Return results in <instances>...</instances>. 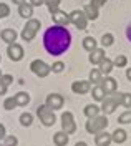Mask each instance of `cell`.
<instances>
[{
	"label": "cell",
	"mask_w": 131,
	"mask_h": 146,
	"mask_svg": "<svg viewBox=\"0 0 131 146\" xmlns=\"http://www.w3.org/2000/svg\"><path fill=\"white\" fill-rule=\"evenodd\" d=\"M75 146H86V143H83V141H81V143H76Z\"/></svg>",
	"instance_id": "obj_45"
},
{
	"label": "cell",
	"mask_w": 131,
	"mask_h": 146,
	"mask_svg": "<svg viewBox=\"0 0 131 146\" xmlns=\"http://www.w3.org/2000/svg\"><path fill=\"white\" fill-rule=\"evenodd\" d=\"M19 13L23 18H30L32 13H33V7L28 5V3H22V5H19Z\"/></svg>",
	"instance_id": "obj_19"
},
{
	"label": "cell",
	"mask_w": 131,
	"mask_h": 146,
	"mask_svg": "<svg viewBox=\"0 0 131 146\" xmlns=\"http://www.w3.org/2000/svg\"><path fill=\"white\" fill-rule=\"evenodd\" d=\"M3 106H5V110H13V108H17V101H15V98H7L5 103H3Z\"/></svg>",
	"instance_id": "obj_32"
},
{
	"label": "cell",
	"mask_w": 131,
	"mask_h": 146,
	"mask_svg": "<svg viewBox=\"0 0 131 146\" xmlns=\"http://www.w3.org/2000/svg\"><path fill=\"white\" fill-rule=\"evenodd\" d=\"M30 68H32V72L35 73L37 76H40V78H45L48 73H50V70H52V66H48L45 62H42V60H33L32 62V65H30Z\"/></svg>",
	"instance_id": "obj_5"
},
{
	"label": "cell",
	"mask_w": 131,
	"mask_h": 146,
	"mask_svg": "<svg viewBox=\"0 0 131 146\" xmlns=\"http://www.w3.org/2000/svg\"><path fill=\"white\" fill-rule=\"evenodd\" d=\"M120 103L116 101V98H114V95H113V98H106L105 96L103 100V106H101V110H103L105 115H110V113H113L114 110H116V106H118Z\"/></svg>",
	"instance_id": "obj_12"
},
{
	"label": "cell",
	"mask_w": 131,
	"mask_h": 146,
	"mask_svg": "<svg viewBox=\"0 0 131 146\" xmlns=\"http://www.w3.org/2000/svg\"><path fill=\"white\" fill-rule=\"evenodd\" d=\"M111 141L118 143V145H120V143H124V141H126V131H124V129H120V128L114 129V131H113V136H111Z\"/></svg>",
	"instance_id": "obj_18"
},
{
	"label": "cell",
	"mask_w": 131,
	"mask_h": 146,
	"mask_svg": "<svg viewBox=\"0 0 131 146\" xmlns=\"http://www.w3.org/2000/svg\"><path fill=\"white\" fill-rule=\"evenodd\" d=\"M71 45V33L63 25H55L45 30L43 33V46L48 55L60 56L66 53V50Z\"/></svg>",
	"instance_id": "obj_1"
},
{
	"label": "cell",
	"mask_w": 131,
	"mask_h": 146,
	"mask_svg": "<svg viewBox=\"0 0 131 146\" xmlns=\"http://www.w3.org/2000/svg\"><path fill=\"white\" fill-rule=\"evenodd\" d=\"M121 95V105L123 106H131V93H120Z\"/></svg>",
	"instance_id": "obj_30"
},
{
	"label": "cell",
	"mask_w": 131,
	"mask_h": 146,
	"mask_svg": "<svg viewBox=\"0 0 131 146\" xmlns=\"http://www.w3.org/2000/svg\"><path fill=\"white\" fill-rule=\"evenodd\" d=\"M0 82L3 83V85H10V83L13 82V78L10 75H3V76H0Z\"/></svg>",
	"instance_id": "obj_37"
},
{
	"label": "cell",
	"mask_w": 131,
	"mask_h": 146,
	"mask_svg": "<svg viewBox=\"0 0 131 146\" xmlns=\"http://www.w3.org/2000/svg\"><path fill=\"white\" fill-rule=\"evenodd\" d=\"M95 141H96V146H110L111 143V136L108 135V133H96V138H95Z\"/></svg>",
	"instance_id": "obj_15"
},
{
	"label": "cell",
	"mask_w": 131,
	"mask_h": 146,
	"mask_svg": "<svg viewBox=\"0 0 131 146\" xmlns=\"http://www.w3.org/2000/svg\"><path fill=\"white\" fill-rule=\"evenodd\" d=\"M90 80L91 83H100L101 82V72H100V68H95L90 72Z\"/></svg>",
	"instance_id": "obj_26"
},
{
	"label": "cell",
	"mask_w": 131,
	"mask_h": 146,
	"mask_svg": "<svg viewBox=\"0 0 131 146\" xmlns=\"http://www.w3.org/2000/svg\"><path fill=\"white\" fill-rule=\"evenodd\" d=\"M0 146H2V145H0Z\"/></svg>",
	"instance_id": "obj_48"
},
{
	"label": "cell",
	"mask_w": 131,
	"mask_h": 146,
	"mask_svg": "<svg viewBox=\"0 0 131 146\" xmlns=\"http://www.w3.org/2000/svg\"><path fill=\"white\" fill-rule=\"evenodd\" d=\"M103 58H105V52L101 48H95L93 52H90V62L93 65H100Z\"/></svg>",
	"instance_id": "obj_14"
},
{
	"label": "cell",
	"mask_w": 131,
	"mask_h": 146,
	"mask_svg": "<svg viewBox=\"0 0 131 146\" xmlns=\"http://www.w3.org/2000/svg\"><path fill=\"white\" fill-rule=\"evenodd\" d=\"M2 138H5V126L3 125H0V139Z\"/></svg>",
	"instance_id": "obj_42"
},
{
	"label": "cell",
	"mask_w": 131,
	"mask_h": 146,
	"mask_svg": "<svg viewBox=\"0 0 131 146\" xmlns=\"http://www.w3.org/2000/svg\"><path fill=\"white\" fill-rule=\"evenodd\" d=\"M47 106H50L52 110H60L63 106V98L56 93H52L47 96Z\"/></svg>",
	"instance_id": "obj_10"
},
{
	"label": "cell",
	"mask_w": 131,
	"mask_h": 146,
	"mask_svg": "<svg viewBox=\"0 0 131 146\" xmlns=\"http://www.w3.org/2000/svg\"><path fill=\"white\" fill-rule=\"evenodd\" d=\"M83 48L86 52H93L95 48H96V40H95L93 36H85L83 38Z\"/></svg>",
	"instance_id": "obj_21"
},
{
	"label": "cell",
	"mask_w": 131,
	"mask_h": 146,
	"mask_svg": "<svg viewBox=\"0 0 131 146\" xmlns=\"http://www.w3.org/2000/svg\"><path fill=\"white\" fill-rule=\"evenodd\" d=\"M3 146H17V138H15V136H7V138H5Z\"/></svg>",
	"instance_id": "obj_36"
},
{
	"label": "cell",
	"mask_w": 131,
	"mask_h": 146,
	"mask_svg": "<svg viewBox=\"0 0 131 146\" xmlns=\"http://www.w3.org/2000/svg\"><path fill=\"white\" fill-rule=\"evenodd\" d=\"M5 93H7V85H3L0 82V95H5Z\"/></svg>",
	"instance_id": "obj_40"
},
{
	"label": "cell",
	"mask_w": 131,
	"mask_h": 146,
	"mask_svg": "<svg viewBox=\"0 0 131 146\" xmlns=\"http://www.w3.org/2000/svg\"><path fill=\"white\" fill-rule=\"evenodd\" d=\"M0 36H2V40L3 42H7V43H13L15 40H17V32L15 30H12V28H7V30H3L2 33H0Z\"/></svg>",
	"instance_id": "obj_16"
},
{
	"label": "cell",
	"mask_w": 131,
	"mask_h": 146,
	"mask_svg": "<svg viewBox=\"0 0 131 146\" xmlns=\"http://www.w3.org/2000/svg\"><path fill=\"white\" fill-rule=\"evenodd\" d=\"M13 3H17V5H22V3H25V0H13Z\"/></svg>",
	"instance_id": "obj_44"
},
{
	"label": "cell",
	"mask_w": 131,
	"mask_h": 146,
	"mask_svg": "<svg viewBox=\"0 0 131 146\" xmlns=\"http://www.w3.org/2000/svg\"><path fill=\"white\" fill-rule=\"evenodd\" d=\"M62 126H63V131H65L66 135L75 133L76 125H75V121H73V115L70 111H66V113L62 115Z\"/></svg>",
	"instance_id": "obj_7"
},
{
	"label": "cell",
	"mask_w": 131,
	"mask_h": 146,
	"mask_svg": "<svg viewBox=\"0 0 131 146\" xmlns=\"http://www.w3.org/2000/svg\"><path fill=\"white\" fill-rule=\"evenodd\" d=\"M113 42H114V38H113L111 33H105V35L101 36V43H103V46H110V45H113Z\"/></svg>",
	"instance_id": "obj_29"
},
{
	"label": "cell",
	"mask_w": 131,
	"mask_h": 146,
	"mask_svg": "<svg viewBox=\"0 0 131 146\" xmlns=\"http://www.w3.org/2000/svg\"><path fill=\"white\" fill-rule=\"evenodd\" d=\"M32 121H33V118H32V115H30V113H23V115L20 116V123H22L23 126H30V125H32Z\"/></svg>",
	"instance_id": "obj_28"
},
{
	"label": "cell",
	"mask_w": 131,
	"mask_h": 146,
	"mask_svg": "<svg viewBox=\"0 0 131 146\" xmlns=\"http://www.w3.org/2000/svg\"><path fill=\"white\" fill-rule=\"evenodd\" d=\"M15 101H17V105L19 106H23V105H27L28 101H30V96H28V93H17V96H15Z\"/></svg>",
	"instance_id": "obj_24"
},
{
	"label": "cell",
	"mask_w": 131,
	"mask_h": 146,
	"mask_svg": "<svg viewBox=\"0 0 131 146\" xmlns=\"http://www.w3.org/2000/svg\"><path fill=\"white\" fill-rule=\"evenodd\" d=\"M38 28H40V20L32 18V20L27 23V27L23 28V32H22V38L27 40V42L33 40V36H35V33L38 32Z\"/></svg>",
	"instance_id": "obj_4"
},
{
	"label": "cell",
	"mask_w": 131,
	"mask_h": 146,
	"mask_svg": "<svg viewBox=\"0 0 131 146\" xmlns=\"http://www.w3.org/2000/svg\"><path fill=\"white\" fill-rule=\"evenodd\" d=\"M100 86L103 88L105 93H114V91H116V80H114V78H111V76L101 78Z\"/></svg>",
	"instance_id": "obj_11"
},
{
	"label": "cell",
	"mask_w": 131,
	"mask_h": 146,
	"mask_svg": "<svg viewBox=\"0 0 131 146\" xmlns=\"http://www.w3.org/2000/svg\"><path fill=\"white\" fill-rule=\"evenodd\" d=\"M126 36H128V40L131 42V22L128 23V27H126Z\"/></svg>",
	"instance_id": "obj_41"
},
{
	"label": "cell",
	"mask_w": 131,
	"mask_h": 146,
	"mask_svg": "<svg viewBox=\"0 0 131 146\" xmlns=\"http://www.w3.org/2000/svg\"><path fill=\"white\" fill-rule=\"evenodd\" d=\"M9 56H10V60H13V62H20L22 58H23V48L19 45V43H10L9 45Z\"/></svg>",
	"instance_id": "obj_8"
},
{
	"label": "cell",
	"mask_w": 131,
	"mask_h": 146,
	"mask_svg": "<svg viewBox=\"0 0 131 146\" xmlns=\"http://www.w3.org/2000/svg\"><path fill=\"white\" fill-rule=\"evenodd\" d=\"M0 76H2V75H0Z\"/></svg>",
	"instance_id": "obj_46"
},
{
	"label": "cell",
	"mask_w": 131,
	"mask_h": 146,
	"mask_svg": "<svg viewBox=\"0 0 131 146\" xmlns=\"http://www.w3.org/2000/svg\"><path fill=\"white\" fill-rule=\"evenodd\" d=\"M60 2H62V0H45V3H47V7L50 9V12H53V10L58 9Z\"/></svg>",
	"instance_id": "obj_31"
},
{
	"label": "cell",
	"mask_w": 131,
	"mask_h": 146,
	"mask_svg": "<svg viewBox=\"0 0 131 146\" xmlns=\"http://www.w3.org/2000/svg\"><path fill=\"white\" fill-rule=\"evenodd\" d=\"M105 2H106V0H93V2H91V5H93V7H96V9H100Z\"/></svg>",
	"instance_id": "obj_38"
},
{
	"label": "cell",
	"mask_w": 131,
	"mask_h": 146,
	"mask_svg": "<svg viewBox=\"0 0 131 146\" xmlns=\"http://www.w3.org/2000/svg\"><path fill=\"white\" fill-rule=\"evenodd\" d=\"M126 78L131 82V68H128V70H126Z\"/></svg>",
	"instance_id": "obj_43"
},
{
	"label": "cell",
	"mask_w": 131,
	"mask_h": 146,
	"mask_svg": "<svg viewBox=\"0 0 131 146\" xmlns=\"http://www.w3.org/2000/svg\"><path fill=\"white\" fill-rule=\"evenodd\" d=\"M9 13H10V9H9V5H7V3H0V18L7 17Z\"/></svg>",
	"instance_id": "obj_35"
},
{
	"label": "cell",
	"mask_w": 131,
	"mask_h": 146,
	"mask_svg": "<svg viewBox=\"0 0 131 146\" xmlns=\"http://www.w3.org/2000/svg\"><path fill=\"white\" fill-rule=\"evenodd\" d=\"M108 126V119L106 116H95V118H90L86 121V131L88 133H100L103 131L105 128Z\"/></svg>",
	"instance_id": "obj_2"
},
{
	"label": "cell",
	"mask_w": 131,
	"mask_h": 146,
	"mask_svg": "<svg viewBox=\"0 0 131 146\" xmlns=\"http://www.w3.org/2000/svg\"><path fill=\"white\" fill-rule=\"evenodd\" d=\"M42 3H45V0H32V7H40Z\"/></svg>",
	"instance_id": "obj_39"
},
{
	"label": "cell",
	"mask_w": 131,
	"mask_h": 146,
	"mask_svg": "<svg viewBox=\"0 0 131 146\" xmlns=\"http://www.w3.org/2000/svg\"><path fill=\"white\" fill-rule=\"evenodd\" d=\"M52 70H53L55 73H62L63 70H65V63H63V62H56V63H53Z\"/></svg>",
	"instance_id": "obj_34"
},
{
	"label": "cell",
	"mask_w": 131,
	"mask_h": 146,
	"mask_svg": "<svg viewBox=\"0 0 131 146\" xmlns=\"http://www.w3.org/2000/svg\"><path fill=\"white\" fill-rule=\"evenodd\" d=\"M113 66H114V65H113L111 60L103 58V60H101V63H100V72H101V75H103V73H106V75H108V73L113 70Z\"/></svg>",
	"instance_id": "obj_20"
},
{
	"label": "cell",
	"mask_w": 131,
	"mask_h": 146,
	"mask_svg": "<svg viewBox=\"0 0 131 146\" xmlns=\"http://www.w3.org/2000/svg\"><path fill=\"white\" fill-rule=\"evenodd\" d=\"M53 141H55L56 146H65L68 143V135L65 131H58V133L53 135Z\"/></svg>",
	"instance_id": "obj_17"
},
{
	"label": "cell",
	"mask_w": 131,
	"mask_h": 146,
	"mask_svg": "<svg viewBox=\"0 0 131 146\" xmlns=\"http://www.w3.org/2000/svg\"><path fill=\"white\" fill-rule=\"evenodd\" d=\"M126 63H128V60H126L124 55H118V56L114 58V62H113L114 66H120V68H121V66H126Z\"/></svg>",
	"instance_id": "obj_27"
},
{
	"label": "cell",
	"mask_w": 131,
	"mask_h": 146,
	"mask_svg": "<svg viewBox=\"0 0 131 146\" xmlns=\"http://www.w3.org/2000/svg\"><path fill=\"white\" fill-rule=\"evenodd\" d=\"M85 15L88 20H96L98 18V9L93 7V5H86L85 7Z\"/></svg>",
	"instance_id": "obj_22"
},
{
	"label": "cell",
	"mask_w": 131,
	"mask_h": 146,
	"mask_svg": "<svg viewBox=\"0 0 131 146\" xmlns=\"http://www.w3.org/2000/svg\"><path fill=\"white\" fill-rule=\"evenodd\" d=\"M98 113H100V106H96V105H88V106H85V115H86L88 118L98 116Z\"/></svg>",
	"instance_id": "obj_23"
},
{
	"label": "cell",
	"mask_w": 131,
	"mask_h": 146,
	"mask_svg": "<svg viewBox=\"0 0 131 146\" xmlns=\"http://www.w3.org/2000/svg\"><path fill=\"white\" fill-rule=\"evenodd\" d=\"M71 90L75 91V93H78V95H85V93H88V90H90V83L88 82H75L73 85H71Z\"/></svg>",
	"instance_id": "obj_13"
},
{
	"label": "cell",
	"mask_w": 131,
	"mask_h": 146,
	"mask_svg": "<svg viewBox=\"0 0 131 146\" xmlns=\"http://www.w3.org/2000/svg\"><path fill=\"white\" fill-rule=\"evenodd\" d=\"M37 115L38 118L42 119V123L45 125V126H52V125H55V115H53V110L50 108V106H38L37 110Z\"/></svg>",
	"instance_id": "obj_3"
},
{
	"label": "cell",
	"mask_w": 131,
	"mask_h": 146,
	"mask_svg": "<svg viewBox=\"0 0 131 146\" xmlns=\"http://www.w3.org/2000/svg\"><path fill=\"white\" fill-rule=\"evenodd\" d=\"M0 60H2V58H0Z\"/></svg>",
	"instance_id": "obj_47"
},
{
	"label": "cell",
	"mask_w": 131,
	"mask_h": 146,
	"mask_svg": "<svg viewBox=\"0 0 131 146\" xmlns=\"http://www.w3.org/2000/svg\"><path fill=\"white\" fill-rule=\"evenodd\" d=\"M86 15L85 12H80V10H75L70 13V23H73L78 30H85L86 28Z\"/></svg>",
	"instance_id": "obj_6"
},
{
	"label": "cell",
	"mask_w": 131,
	"mask_h": 146,
	"mask_svg": "<svg viewBox=\"0 0 131 146\" xmlns=\"http://www.w3.org/2000/svg\"><path fill=\"white\" fill-rule=\"evenodd\" d=\"M91 95H93V98L96 101H103L105 100V91H103V88H101L100 85L93 88V93H91Z\"/></svg>",
	"instance_id": "obj_25"
},
{
	"label": "cell",
	"mask_w": 131,
	"mask_h": 146,
	"mask_svg": "<svg viewBox=\"0 0 131 146\" xmlns=\"http://www.w3.org/2000/svg\"><path fill=\"white\" fill-rule=\"evenodd\" d=\"M52 20L55 22L56 25H63V27H65V25L70 23V15H66L65 12H62V10L56 9V10L52 12Z\"/></svg>",
	"instance_id": "obj_9"
},
{
	"label": "cell",
	"mask_w": 131,
	"mask_h": 146,
	"mask_svg": "<svg viewBox=\"0 0 131 146\" xmlns=\"http://www.w3.org/2000/svg\"><path fill=\"white\" fill-rule=\"evenodd\" d=\"M120 123H123V125H126V123H131V111H126V113H123L121 116H120V119H118Z\"/></svg>",
	"instance_id": "obj_33"
}]
</instances>
